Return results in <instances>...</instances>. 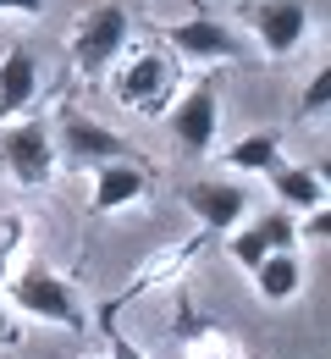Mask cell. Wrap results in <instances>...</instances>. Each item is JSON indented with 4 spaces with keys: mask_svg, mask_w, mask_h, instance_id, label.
<instances>
[{
    "mask_svg": "<svg viewBox=\"0 0 331 359\" xmlns=\"http://www.w3.org/2000/svg\"><path fill=\"white\" fill-rule=\"evenodd\" d=\"M326 105H331V72H326V67H315V78L304 83V100H298V111L321 122V116H326Z\"/></svg>",
    "mask_w": 331,
    "mask_h": 359,
    "instance_id": "16",
    "label": "cell"
},
{
    "mask_svg": "<svg viewBox=\"0 0 331 359\" xmlns=\"http://www.w3.org/2000/svg\"><path fill=\"white\" fill-rule=\"evenodd\" d=\"M183 205L199 216L204 232H232V226L248 216V194H243V182H232V177H193L188 188H183Z\"/></svg>",
    "mask_w": 331,
    "mask_h": 359,
    "instance_id": "8",
    "label": "cell"
},
{
    "mask_svg": "<svg viewBox=\"0 0 331 359\" xmlns=\"http://www.w3.org/2000/svg\"><path fill=\"white\" fill-rule=\"evenodd\" d=\"M221 83L216 78H199L177 105H166V128L171 138L188 149V155H210L216 149V133H221Z\"/></svg>",
    "mask_w": 331,
    "mask_h": 359,
    "instance_id": "4",
    "label": "cell"
},
{
    "mask_svg": "<svg viewBox=\"0 0 331 359\" xmlns=\"http://www.w3.org/2000/svg\"><path fill=\"white\" fill-rule=\"evenodd\" d=\"M0 11H11V17H45V0H0Z\"/></svg>",
    "mask_w": 331,
    "mask_h": 359,
    "instance_id": "20",
    "label": "cell"
},
{
    "mask_svg": "<svg viewBox=\"0 0 331 359\" xmlns=\"http://www.w3.org/2000/svg\"><path fill=\"white\" fill-rule=\"evenodd\" d=\"M276 161H282V133H276V128L248 133V138H237V144L221 149V166H227V172H243V177H265Z\"/></svg>",
    "mask_w": 331,
    "mask_h": 359,
    "instance_id": "15",
    "label": "cell"
},
{
    "mask_svg": "<svg viewBox=\"0 0 331 359\" xmlns=\"http://www.w3.org/2000/svg\"><path fill=\"white\" fill-rule=\"evenodd\" d=\"M304 216H309V222L298 226V232H304L309 243H326V232H331V210L321 205V210H304Z\"/></svg>",
    "mask_w": 331,
    "mask_h": 359,
    "instance_id": "18",
    "label": "cell"
},
{
    "mask_svg": "<svg viewBox=\"0 0 331 359\" xmlns=\"http://www.w3.org/2000/svg\"><path fill=\"white\" fill-rule=\"evenodd\" d=\"M111 359H149V354H143V348L133 343V337H122V332L111 326Z\"/></svg>",
    "mask_w": 331,
    "mask_h": 359,
    "instance_id": "19",
    "label": "cell"
},
{
    "mask_svg": "<svg viewBox=\"0 0 331 359\" xmlns=\"http://www.w3.org/2000/svg\"><path fill=\"white\" fill-rule=\"evenodd\" d=\"M248 276H254V287H260V299H265V304H287V299L304 287V260H298L293 249H271V255L248 271Z\"/></svg>",
    "mask_w": 331,
    "mask_h": 359,
    "instance_id": "14",
    "label": "cell"
},
{
    "mask_svg": "<svg viewBox=\"0 0 331 359\" xmlns=\"http://www.w3.org/2000/svg\"><path fill=\"white\" fill-rule=\"evenodd\" d=\"M0 343H17V320H11V310H0Z\"/></svg>",
    "mask_w": 331,
    "mask_h": 359,
    "instance_id": "21",
    "label": "cell"
},
{
    "mask_svg": "<svg viewBox=\"0 0 331 359\" xmlns=\"http://www.w3.org/2000/svg\"><path fill=\"white\" fill-rule=\"evenodd\" d=\"M22 232H28V216H17V210L0 216V255H6V260H11V249L22 243Z\"/></svg>",
    "mask_w": 331,
    "mask_h": 359,
    "instance_id": "17",
    "label": "cell"
},
{
    "mask_svg": "<svg viewBox=\"0 0 331 359\" xmlns=\"http://www.w3.org/2000/svg\"><path fill=\"white\" fill-rule=\"evenodd\" d=\"M248 22H254V39L265 55H293L309 34V6L304 0H254Z\"/></svg>",
    "mask_w": 331,
    "mask_h": 359,
    "instance_id": "9",
    "label": "cell"
},
{
    "mask_svg": "<svg viewBox=\"0 0 331 359\" xmlns=\"http://www.w3.org/2000/svg\"><path fill=\"white\" fill-rule=\"evenodd\" d=\"M0 282H6V255H0Z\"/></svg>",
    "mask_w": 331,
    "mask_h": 359,
    "instance_id": "22",
    "label": "cell"
},
{
    "mask_svg": "<svg viewBox=\"0 0 331 359\" xmlns=\"http://www.w3.org/2000/svg\"><path fill=\"white\" fill-rule=\"evenodd\" d=\"M143 194H149V166H143L139 155L99 161V166H94V199H89V210H94V216H116V210L139 205Z\"/></svg>",
    "mask_w": 331,
    "mask_h": 359,
    "instance_id": "10",
    "label": "cell"
},
{
    "mask_svg": "<svg viewBox=\"0 0 331 359\" xmlns=\"http://www.w3.org/2000/svg\"><path fill=\"white\" fill-rule=\"evenodd\" d=\"M166 45L177 50L183 61H243L248 45H243V34H237L232 22H221V17H188V22H171L166 28Z\"/></svg>",
    "mask_w": 331,
    "mask_h": 359,
    "instance_id": "5",
    "label": "cell"
},
{
    "mask_svg": "<svg viewBox=\"0 0 331 359\" xmlns=\"http://www.w3.org/2000/svg\"><path fill=\"white\" fill-rule=\"evenodd\" d=\"M171 89H177V72L166 55H133L122 72H116V100L127 111H166L171 105Z\"/></svg>",
    "mask_w": 331,
    "mask_h": 359,
    "instance_id": "6",
    "label": "cell"
},
{
    "mask_svg": "<svg viewBox=\"0 0 331 359\" xmlns=\"http://www.w3.org/2000/svg\"><path fill=\"white\" fill-rule=\"evenodd\" d=\"M127 39H133V17H127L122 6H99V11H89V17L72 28L66 50H72V67H78L83 78H99V72L127 50Z\"/></svg>",
    "mask_w": 331,
    "mask_h": 359,
    "instance_id": "3",
    "label": "cell"
},
{
    "mask_svg": "<svg viewBox=\"0 0 331 359\" xmlns=\"http://www.w3.org/2000/svg\"><path fill=\"white\" fill-rule=\"evenodd\" d=\"M0 166L17 188H45L55 177V128L11 116V128H0Z\"/></svg>",
    "mask_w": 331,
    "mask_h": 359,
    "instance_id": "2",
    "label": "cell"
},
{
    "mask_svg": "<svg viewBox=\"0 0 331 359\" xmlns=\"http://www.w3.org/2000/svg\"><path fill=\"white\" fill-rule=\"evenodd\" d=\"M34 94H39V61L28 45H11L0 55V122L22 116L34 105Z\"/></svg>",
    "mask_w": 331,
    "mask_h": 359,
    "instance_id": "12",
    "label": "cell"
},
{
    "mask_svg": "<svg viewBox=\"0 0 331 359\" xmlns=\"http://www.w3.org/2000/svg\"><path fill=\"white\" fill-rule=\"evenodd\" d=\"M271 188H276V199H282V210H321L326 205V177L321 172H309V166H287V161H276L271 172Z\"/></svg>",
    "mask_w": 331,
    "mask_h": 359,
    "instance_id": "13",
    "label": "cell"
},
{
    "mask_svg": "<svg viewBox=\"0 0 331 359\" xmlns=\"http://www.w3.org/2000/svg\"><path fill=\"white\" fill-rule=\"evenodd\" d=\"M55 144H61V155H66L72 166H99V161H122V155H133L127 138L111 133V128L94 122V116H83V111H66V116H61Z\"/></svg>",
    "mask_w": 331,
    "mask_h": 359,
    "instance_id": "7",
    "label": "cell"
},
{
    "mask_svg": "<svg viewBox=\"0 0 331 359\" xmlns=\"http://www.w3.org/2000/svg\"><path fill=\"white\" fill-rule=\"evenodd\" d=\"M293 238H298V226H293V210H271V216H260V222H237L227 232V249H232V260L243 271H254L271 249H293Z\"/></svg>",
    "mask_w": 331,
    "mask_h": 359,
    "instance_id": "11",
    "label": "cell"
},
{
    "mask_svg": "<svg viewBox=\"0 0 331 359\" xmlns=\"http://www.w3.org/2000/svg\"><path fill=\"white\" fill-rule=\"evenodd\" d=\"M11 304L34 320H50V326H66V332H83L89 315H83V299L66 276H55L50 266H28L22 276H11Z\"/></svg>",
    "mask_w": 331,
    "mask_h": 359,
    "instance_id": "1",
    "label": "cell"
}]
</instances>
